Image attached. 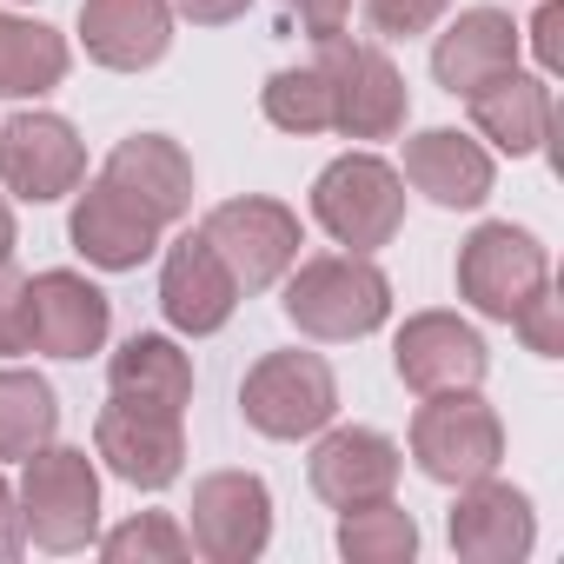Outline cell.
I'll use <instances>...</instances> for the list:
<instances>
[{"label":"cell","instance_id":"cell-6","mask_svg":"<svg viewBox=\"0 0 564 564\" xmlns=\"http://www.w3.org/2000/svg\"><path fill=\"white\" fill-rule=\"evenodd\" d=\"M412 458H419V471L432 478V485H471V478H485V471H498V458H505V425H498V412L478 399V386L471 392H432L425 405H419V419H412Z\"/></svg>","mask_w":564,"mask_h":564},{"label":"cell","instance_id":"cell-17","mask_svg":"<svg viewBox=\"0 0 564 564\" xmlns=\"http://www.w3.org/2000/svg\"><path fill=\"white\" fill-rule=\"evenodd\" d=\"M399 485V445L372 425H339L313 445V491L333 505V511H359V505H379L392 498Z\"/></svg>","mask_w":564,"mask_h":564},{"label":"cell","instance_id":"cell-1","mask_svg":"<svg viewBox=\"0 0 564 564\" xmlns=\"http://www.w3.org/2000/svg\"><path fill=\"white\" fill-rule=\"evenodd\" d=\"M279 306L306 339H366L392 313V279L366 252H319V259H293Z\"/></svg>","mask_w":564,"mask_h":564},{"label":"cell","instance_id":"cell-16","mask_svg":"<svg viewBox=\"0 0 564 564\" xmlns=\"http://www.w3.org/2000/svg\"><path fill=\"white\" fill-rule=\"evenodd\" d=\"M160 213H147L127 186H113L107 173L80 193V206H74V252H87V265H100V272H133L140 259H153V246H160Z\"/></svg>","mask_w":564,"mask_h":564},{"label":"cell","instance_id":"cell-34","mask_svg":"<svg viewBox=\"0 0 564 564\" xmlns=\"http://www.w3.org/2000/svg\"><path fill=\"white\" fill-rule=\"evenodd\" d=\"M21 544H28V524H21V491L0 478V564L8 557H21Z\"/></svg>","mask_w":564,"mask_h":564},{"label":"cell","instance_id":"cell-27","mask_svg":"<svg viewBox=\"0 0 564 564\" xmlns=\"http://www.w3.org/2000/svg\"><path fill=\"white\" fill-rule=\"evenodd\" d=\"M265 120L279 133H326L333 127V100H326V80L319 67H286L265 80Z\"/></svg>","mask_w":564,"mask_h":564},{"label":"cell","instance_id":"cell-20","mask_svg":"<svg viewBox=\"0 0 564 564\" xmlns=\"http://www.w3.org/2000/svg\"><path fill=\"white\" fill-rule=\"evenodd\" d=\"M432 206H485L491 199V153L471 140V133H452V127H432L419 140H405V173Z\"/></svg>","mask_w":564,"mask_h":564},{"label":"cell","instance_id":"cell-24","mask_svg":"<svg viewBox=\"0 0 564 564\" xmlns=\"http://www.w3.org/2000/svg\"><path fill=\"white\" fill-rule=\"evenodd\" d=\"M67 41L41 21H14L0 14V100H28L67 80Z\"/></svg>","mask_w":564,"mask_h":564},{"label":"cell","instance_id":"cell-12","mask_svg":"<svg viewBox=\"0 0 564 564\" xmlns=\"http://www.w3.org/2000/svg\"><path fill=\"white\" fill-rule=\"evenodd\" d=\"M272 538V491L252 471H213L193 485V544L213 564H246Z\"/></svg>","mask_w":564,"mask_h":564},{"label":"cell","instance_id":"cell-15","mask_svg":"<svg viewBox=\"0 0 564 564\" xmlns=\"http://www.w3.org/2000/svg\"><path fill=\"white\" fill-rule=\"evenodd\" d=\"M392 359H399V379L419 399H432V392H471L485 379V366H491L485 339L458 313H419V319H405Z\"/></svg>","mask_w":564,"mask_h":564},{"label":"cell","instance_id":"cell-22","mask_svg":"<svg viewBox=\"0 0 564 564\" xmlns=\"http://www.w3.org/2000/svg\"><path fill=\"white\" fill-rule=\"evenodd\" d=\"M107 180L113 186H127L147 213H160L166 226L193 206V160L180 153V140H166V133H133V140H120L113 153H107Z\"/></svg>","mask_w":564,"mask_h":564},{"label":"cell","instance_id":"cell-13","mask_svg":"<svg viewBox=\"0 0 564 564\" xmlns=\"http://www.w3.org/2000/svg\"><path fill=\"white\" fill-rule=\"evenodd\" d=\"M239 306V279L226 272V259L206 246V232H180L166 246V265H160V313L173 333L186 339H206L232 319Z\"/></svg>","mask_w":564,"mask_h":564},{"label":"cell","instance_id":"cell-21","mask_svg":"<svg viewBox=\"0 0 564 564\" xmlns=\"http://www.w3.org/2000/svg\"><path fill=\"white\" fill-rule=\"evenodd\" d=\"M471 100V127L498 147V153H511V160H524V153H538L544 140H551V87L544 80H531V74H498V80H485L478 94H465Z\"/></svg>","mask_w":564,"mask_h":564},{"label":"cell","instance_id":"cell-19","mask_svg":"<svg viewBox=\"0 0 564 564\" xmlns=\"http://www.w3.org/2000/svg\"><path fill=\"white\" fill-rule=\"evenodd\" d=\"M511 67H518V28L498 8H465L432 47V74L445 94H478L485 80H498Z\"/></svg>","mask_w":564,"mask_h":564},{"label":"cell","instance_id":"cell-25","mask_svg":"<svg viewBox=\"0 0 564 564\" xmlns=\"http://www.w3.org/2000/svg\"><path fill=\"white\" fill-rule=\"evenodd\" d=\"M61 425V399L41 372L0 366V458H34Z\"/></svg>","mask_w":564,"mask_h":564},{"label":"cell","instance_id":"cell-35","mask_svg":"<svg viewBox=\"0 0 564 564\" xmlns=\"http://www.w3.org/2000/svg\"><path fill=\"white\" fill-rule=\"evenodd\" d=\"M252 8V0H180V14L193 21V28H226V21H239Z\"/></svg>","mask_w":564,"mask_h":564},{"label":"cell","instance_id":"cell-14","mask_svg":"<svg viewBox=\"0 0 564 564\" xmlns=\"http://www.w3.org/2000/svg\"><path fill=\"white\" fill-rule=\"evenodd\" d=\"M538 544V518H531V498L505 478H471L458 485V505H452V551L471 557V564H518L531 557Z\"/></svg>","mask_w":564,"mask_h":564},{"label":"cell","instance_id":"cell-31","mask_svg":"<svg viewBox=\"0 0 564 564\" xmlns=\"http://www.w3.org/2000/svg\"><path fill=\"white\" fill-rule=\"evenodd\" d=\"M366 14L379 34H425L445 14V0H366Z\"/></svg>","mask_w":564,"mask_h":564},{"label":"cell","instance_id":"cell-32","mask_svg":"<svg viewBox=\"0 0 564 564\" xmlns=\"http://www.w3.org/2000/svg\"><path fill=\"white\" fill-rule=\"evenodd\" d=\"M313 41H326V34H346V14H352V0H279Z\"/></svg>","mask_w":564,"mask_h":564},{"label":"cell","instance_id":"cell-18","mask_svg":"<svg viewBox=\"0 0 564 564\" xmlns=\"http://www.w3.org/2000/svg\"><path fill=\"white\" fill-rule=\"evenodd\" d=\"M80 41L87 61L140 74L173 47V8L166 0H80Z\"/></svg>","mask_w":564,"mask_h":564},{"label":"cell","instance_id":"cell-3","mask_svg":"<svg viewBox=\"0 0 564 564\" xmlns=\"http://www.w3.org/2000/svg\"><path fill=\"white\" fill-rule=\"evenodd\" d=\"M319 80H326V100H333V133L346 140H392L405 127V74L366 47V41H346V34H326L319 41Z\"/></svg>","mask_w":564,"mask_h":564},{"label":"cell","instance_id":"cell-7","mask_svg":"<svg viewBox=\"0 0 564 564\" xmlns=\"http://www.w3.org/2000/svg\"><path fill=\"white\" fill-rule=\"evenodd\" d=\"M551 286V259L544 246L511 226V219H485L465 246H458V293L485 313V319H518L538 293Z\"/></svg>","mask_w":564,"mask_h":564},{"label":"cell","instance_id":"cell-36","mask_svg":"<svg viewBox=\"0 0 564 564\" xmlns=\"http://www.w3.org/2000/svg\"><path fill=\"white\" fill-rule=\"evenodd\" d=\"M0 259H14V213H8V199H0Z\"/></svg>","mask_w":564,"mask_h":564},{"label":"cell","instance_id":"cell-5","mask_svg":"<svg viewBox=\"0 0 564 564\" xmlns=\"http://www.w3.org/2000/svg\"><path fill=\"white\" fill-rule=\"evenodd\" d=\"M239 412L265 438H313L339 412V379L319 352H265L239 386Z\"/></svg>","mask_w":564,"mask_h":564},{"label":"cell","instance_id":"cell-8","mask_svg":"<svg viewBox=\"0 0 564 564\" xmlns=\"http://www.w3.org/2000/svg\"><path fill=\"white\" fill-rule=\"evenodd\" d=\"M206 246L226 259V272L239 279V293H265L293 272L300 259V213L279 206V199H226L199 219Z\"/></svg>","mask_w":564,"mask_h":564},{"label":"cell","instance_id":"cell-33","mask_svg":"<svg viewBox=\"0 0 564 564\" xmlns=\"http://www.w3.org/2000/svg\"><path fill=\"white\" fill-rule=\"evenodd\" d=\"M564 8H557V0H544V8H538V21H531V47H538V61H544V74H557L564 67Z\"/></svg>","mask_w":564,"mask_h":564},{"label":"cell","instance_id":"cell-23","mask_svg":"<svg viewBox=\"0 0 564 564\" xmlns=\"http://www.w3.org/2000/svg\"><path fill=\"white\" fill-rule=\"evenodd\" d=\"M107 386H113V399L153 405V412H186V399H193V359L173 339H160V333H133L113 352Z\"/></svg>","mask_w":564,"mask_h":564},{"label":"cell","instance_id":"cell-28","mask_svg":"<svg viewBox=\"0 0 564 564\" xmlns=\"http://www.w3.org/2000/svg\"><path fill=\"white\" fill-rule=\"evenodd\" d=\"M100 551H107V564H180L193 544H186V531L166 511H140V518L113 524L100 538Z\"/></svg>","mask_w":564,"mask_h":564},{"label":"cell","instance_id":"cell-2","mask_svg":"<svg viewBox=\"0 0 564 564\" xmlns=\"http://www.w3.org/2000/svg\"><path fill=\"white\" fill-rule=\"evenodd\" d=\"M21 524L41 551H87L100 531V471L74 445H41L21 478Z\"/></svg>","mask_w":564,"mask_h":564},{"label":"cell","instance_id":"cell-4","mask_svg":"<svg viewBox=\"0 0 564 564\" xmlns=\"http://www.w3.org/2000/svg\"><path fill=\"white\" fill-rule=\"evenodd\" d=\"M313 219L352 246V252H379L392 246V232L405 226V180L379 160V153H346L313 180Z\"/></svg>","mask_w":564,"mask_h":564},{"label":"cell","instance_id":"cell-30","mask_svg":"<svg viewBox=\"0 0 564 564\" xmlns=\"http://www.w3.org/2000/svg\"><path fill=\"white\" fill-rule=\"evenodd\" d=\"M511 326L524 333V346H531L538 359H557V352H564V326H557V293H551V286H544V293L511 319Z\"/></svg>","mask_w":564,"mask_h":564},{"label":"cell","instance_id":"cell-11","mask_svg":"<svg viewBox=\"0 0 564 564\" xmlns=\"http://www.w3.org/2000/svg\"><path fill=\"white\" fill-rule=\"evenodd\" d=\"M94 445L107 458L113 478H127L133 491H166L186 465V432H180V412H153V405H133V399H113L94 425Z\"/></svg>","mask_w":564,"mask_h":564},{"label":"cell","instance_id":"cell-9","mask_svg":"<svg viewBox=\"0 0 564 564\" xmlns=\"http://www.w3.org/2000/svg\"><path fill=\"white\" fill-rule=\"evenodd\" d=\"M0 180L14 199H61L87 180V147L61 113H14L0 127Z\"/></svg>","mask_w":564,"mask_h":564},{"label":"cell","instance_id":"cell-29","mask_svg":"<svg viewBox=\"0 0 564 564\" xmlns=\"http://www.w3.org/2000/svg\"><path fill=\"white\" fill-rule=\"evenodd\" d=\"M8 352H28V279L14 259H0V359Z\"/></svg>","mask_w":564,"mask_h":564},{"label":"cell","instance_id":"cell-26","mask_svg":"<svg viewBox=\"0 0 564 564\" xmlns=\"http://www.w3.org/2000/svg\"><path fill=\"white\" fill-rule=\"evenodd\" d=\"M339 551H346L352 564H405V557L419 551V524H412V511H399L392 498H379V505L346 511Z\"/></svg>","mask_w":564,"mask_h":564},{"label":"cell","instance_id":"cell-10","mask_svg":"<svg viewBox=\"0 0 564 564\" xmlns=\"http://www.w3.org/2000/svg\"><path fill=\"white\" fill-rule=\"evenodd\" d=\"M107 326H113V306L94 279L54 265L41 279H28V352H47V359H87L107 346Z\"/></svg>","mask_w":564,"mask_h":564}]
</instances>
